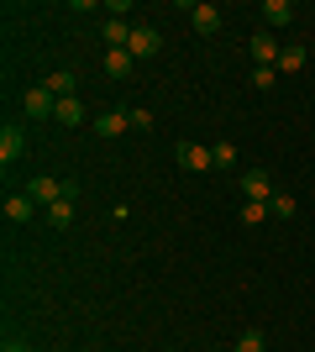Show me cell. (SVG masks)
Returning <instances> with one entry per match:
<instances>
[{"instance_id": "e0dca14e", "label": "cell", "mask_w": 315, "mask_h": 352, "mask_svg": "<svg viewBox=\"0 0 315 352\" xmlns=\"http://www.w3.org/2000/svg\"><path fill=\"white\" fill-rule=\"evenodd\" d=\"M43 85L53 89V95H58V100H69V95H74V74H47Z\"/></svg>"}, {"instance_id": "ffe728a7", "label": "cell", "mask_w": 315, "mask_h": 352, "mask_svg": "<svg viewBox=\"0 0 315 352\" xmlns=\"http://www.w3.org/2000/svg\"><path fill=\"white\" fill-rule=\"evenodd\" d=\"M242 221H247V226H263V221H268V206H257V200H247V206H242Z\"/></svg>"}, {"instance_id": "9c48e42d", "label": "cell", "mask_w": 315, "mask_h": 352, "mask_svg": "<svg viewBox=\"0 0 315 352\" xmlns=\"http://www.w3.org/2000/svg\"><path fill=\"white\" fill-rule=\"evenodd\" d=\"M21 153H27V137L16 132V126H5V132H0V163L11 168V163L21 158Z\"/></svg>"}, {"instance_id": "8fae6325", "label": "cell", "mask_w": 315, "mask_h": 352, "mask_svg": "<svg viewBox=\"0 0 315 352\" xmlns=\"http://www.w3.org/2000/svg\"><path fill=\"white\" fill-rule=\"evenodd\" d=\"M105 74H110V79H126V74H132V53H126V47H105Z\"/></svg>"}, {"instance_id": "5bb4252c", "label": "cell", "mask_w": 315, "mask_h": 352, "mask_svg": "<svg viewBox=\"0 0 315 352\" xmlns=\"http://www.w3.org/2000/svg\"><path fill=\"white\" fill-rule=\"evenodd\" d=\"M126 37H132V27H126L121 16H110V21H105V43H110V47H126Z\"/></svg>"}, {"instance_id": "5b68a950", "label": "cell", "mask_w": 315, "mask_h": 352, "mask_svg": "<svg viewBox=\"0 0 315 352\" xmlns=\"http://www.w3.org/2000/svg\"><path fill=\"white\" fill-rule=\"evenodd\" d=\"M0 210H5V221H11V226H27V221L37 216V200L21 190V195H5V206H0Z\"/></svg>"}, {"instance_id": "7c38bea8", "label": "cell", "mask_w": 315, "mask_h": 352, "mask_svg": "<svg viewBox=\"0 0 315 352\" xmlns=\"http://www.w3.org/2000/svg\"><path fill=\"white\" fill-rule=\"evenodd\" d=\"M263 21H268V27H289V21H294V6H289V0H268V6H263Z\"/></svg>"}, {"instance_id": "4fadbf2b", "label": "cell", "mask_w": 315, "mask_h": 352, "mask_svg": "<svg viewBox=\"0 0 315 352\" xmlns=\"http://www.w3.org/2000/svg\"><path fill=\"white\" fill-rule=\"evenodd\" d=\"M74 206H79V200H58V206H47V221H53L58 232H63V226H74Z\"/></svg>"}, {"instance_id": "7a4b0ae2", "label": "cell", "mask_w": 315, "mask_h": 352, "mask_svg": "<svg viewBox=\"0 0 315 352\" xmlns=\"http://www.w3.org/2000/svg\"><path fill=\"white\" fill-rule=\"evenodd\" d=\"M237 184H242V195H247V200H257V206H268V200H273V179L263 174V168H247Z\"/></svg>"}, {"instance_id": "ba28073f", "label": "cell", "mask_w": 315, "mask_h": 352, "mask_svg": "<svg viewBox=\"0 0 315 352\" xmlns=\"http://www.w3.org/2000/svg\"><path fill=\"white\" fill-rule=\"evenodd\" d=\"M279 53H284V47L273 43L268 32H257V37H253V58H257V69H273V63H279Z\"/></svg>"}, {"instance_id": "d6986e66", "label": "cell", "mask_w": 315, "mask_h": 352, "mask_svg": "<svg viewBox=\"0 0 315 352\" xmlns=\"http://www.w3.org/2000/svg\"><path fill=\"white\" fill-rule=\"evenodd\" d=\"M231 352H268V347H263V331H242Z\"/></svg>"}, {"instance_id": "3957f363", "label": "cell", "mask_w": 315, "mask_h": 352, "mask_svg": "<svg viewBox=\"0 0 315 352\" xmlns=\"http://www.w3.org/2000/svg\"><path fill=\"white\" fill-rule=\"evenodd\" d=\"M179 163L189 174H205V168H215V153H210L205 142H179Z\"/></svg>"}, {"instance_id": "44dd1931", "label": "cell", "mask_w": 315, "mask_h": 352, "mask_svg": "<svg viewBox=\"0 0 315 352\" xmlns=\"http://www.w3.org/2000/svg\"><path fill=\"white\" fill-rule=\"evenodd\" d=\"M210 153H215V168H231V163H237V147L231 142H215Z\"/></svg>"}, {"instance_id": "6da1fadb", "label": "cell", "mask_w": 315, "mask_h": 352, "mask_svg": "<svg viewBox=\"0 0 315 352\" xmlns=\"http://www.w3.org/2000/svg\"><path fill=\"white\" fill-rule=\"evenodd\" d=\"M21 111H27V116H58V100H53V89L47 85H37V89H27V95H21Z\"/></svg>"}, {"instance_id": "ac0fdd59", "label": "cell", "mask_w": 315, "mask_h": 352, "mask_svg": "<svg viewBox=\"0 0 315 352\" xmlns=\"http://www.w3.org/2000/svg\"><path fill=\"white\" fill-rule=\"evenodd\" d=\"M268 216L273 221H289V216H294V200H289V195H273V200H268Z\"/></svg>"}, {"instance_id": "603a6c76", "label": "cell", "mask_w": 315, "mask_h": 352, "mask_svg": "<svg viewBox=\"0 0 315 352\" xmlns=\"http://www.w3.org/2000/svg\"><path fill=\"white\" fill-rule=\"evenodd\" d=\"M126 116H132V132H148L152 126V111H126Z\"/></svg>"}, {"instance_id": "9a60e30c", "label": "cell", "mask_w": 315, "mask_h": 352, "mask_svg": "<svg viewBox=\"0 0 315 352\" xmlns=\"http://www.w3.org/2000/svg\"><path fill=\"white\" fill-rule=\"evenodd\" d=\"M273 69H279V74H294V69H305V47H284Z\"/></svg>"}, {"instance_id": "8992f818", "label": "cell", "mask_w": 315, "mask_h": 352, "mask_svg": "<svg viewBox=\"0 0 315 352\" xmlns=\"http://www.w3.org/2000/svg\"><path fill=\"white\" fill-rule=\"evenodd\" d=\"M121 132H132V116H126V111H105V116L95 121V137H105V142H116Z\"/></svg>"}, {"instance_id": "30bf717a", "label": "cell", "mask_w": 315, "mask_h": 352, "mask_svg": "<svg viewBox=\"0 0 315 352\" xmlns=\"http://www.w3.org/2000/svg\"><path fill=\"white\" fill-rule=\"evenodd\" d=\"M189 21H195V32H221V11H215V6H189Z\"/></svg>"}, {"instance_id": "cb8c5ba5", "label": "cell", "mask_w": 315, "mask_h": 352, "mask_svg": "<svg viewBox=\"0 0 315 352\" xmlns=\"http://www.w3.org/2000/svg\"><path fill=\"white\" fill-rule=\"evenodd\" d=\"M0 352H27V347H21V342H5V347H0Z\"/></svg>"}, {"instance_id": "7402d4cb", "label": "cell", "mask_w": 315, "mask_h": 352, "mask_svg": "<svg viewBox=\"0 0 315 352\" xmlns=\"http://www.w3.org/2000/svg\"><path fill=\"white\" fill-rule=\"evenodd\" d=\"M273 79H279V69H253V85L257 89H273Z\"/></svg>"}, {"instance_id": "2e32d148", "label": "cell", "mask_w": 315, "mask_h": 352, "mask_svg": "<svg viewBox=\"0 0 315 352\" xmlns=\"http://www.w3.org/2000/svg\"><path fill=\"white\" fill-rule=\"evenodd\" d=\"M58 121H63V126H79V121H84V105H79L74 95H69V100H58Z\"/></svg>"}, {"instance_id": "277c9868", "label": "cell", "mask_w": 315, "mask_h": 352, "mask_svg": "<svg viewBox=\"0 0 315 352\" xmlns=\"http://www.w3.org/2000/svg\"><path fill=\"white\" fill-rule=\"evenodd\" d=\"M158 47H163V37L152 27H132V37H126V53H132V58H152Z\"/></svg>"}, {"instance_id": "52a82bcc", "label": "cell", "mask_w": 315, "mask_h": 352, "mask_svg": "<svg viewBox=\"0 0 315 352\" xmlns=\"http://www.w3.org/2000/svg\"><path fill=\"white\" fill-rule=\"evenodd\" d=\"M27 195L37 200V206H58V200H63V179H32Z\"/></svg>"}]
</instances>
